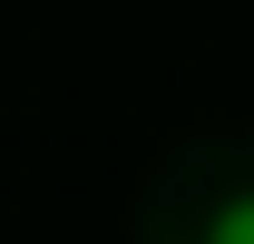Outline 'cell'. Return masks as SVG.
<instances>
[{"mask_svg": "<svg viewBox=\"0 0 254 244\" xmlns=\"http://www.w3.org/2000/svg\"><path fill=\"white\" fill-rule=\"evenodd\" d=\"M205 244H254V195H235V205L215 215V235H205Z\"/></svg>", "mask_w": 254, "mask_h": 244, "instance_id": "obj_1", "label": "cell"}]
</instances>
